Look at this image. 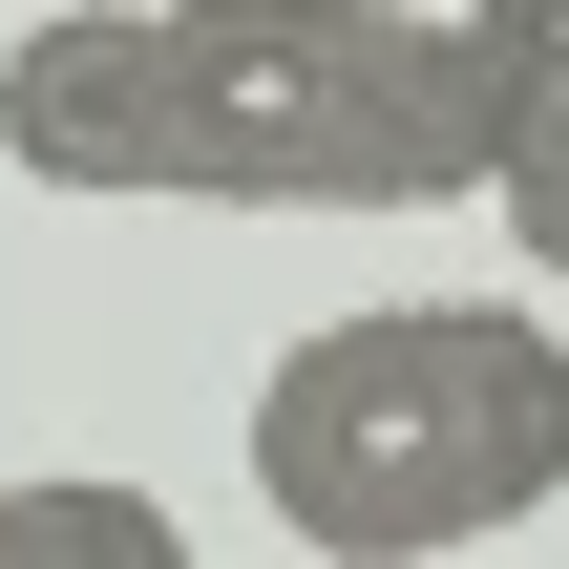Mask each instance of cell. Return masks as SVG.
Returning a JSON list of instances; mask_svg holds the SVG:
<instances>
[{
	"label": "cell",
	"instance_id": "cell-2",
	"mask_svg": "<svg viewBox=\"0 0 569 569\" xmlns=\"http://www.w3.org/2000/svg\"><path fill=\"white\" fill-rule=\"evenodd\" d=\"M253 507L338 569H422L569 507V338L528 296H380L253 380Z\"/></svg>",
	"mask_w": 569,
	"mask_h": 569
},
{
	"label": "cell",
	"instance_id": "cell-1",
	"mask_svg": "<svg viewBox=\"0 0 569 569\" xmlns=\"http://www.w3.org/2000/svg\"><path fill=\"white\" fill-rule=\"evenodd\" d=\"M0 169L211 211H465L486 84L443 0H84L0 42Z\"/></svg>",
	"mask_w": 569,
	"mask_h": 569
},
{
	"label": "cell",
	"instance_id": "cell-4",
	"mask_svg": "<svg viewBox=\"0 0 569 569\" xmlns=\"http://www.w3.org/2000/svg\"><path fill=\"white\" fill-rule=\"evenodd\" d=\"M486 190H507V232H528V274H569V106H528V127L486 148Z\"/></svg>",
	"mask_w": 569,
	"mask_h": 569
},
{
	"label": "cell",
	"instance_id": "cell-3",
	"mask_svg": "<svg viewBox=\"0 0 569 569\" xmlns=\"http://www.w3.org/2000/svg\"><path fill=\"white\" fill-rule=\"evenodd\" d=\"M190 528L148 486H0V569H169Z\"/></svg>",
	"mask_w": 569,
	"mask_h": 569
}]
</instances>
